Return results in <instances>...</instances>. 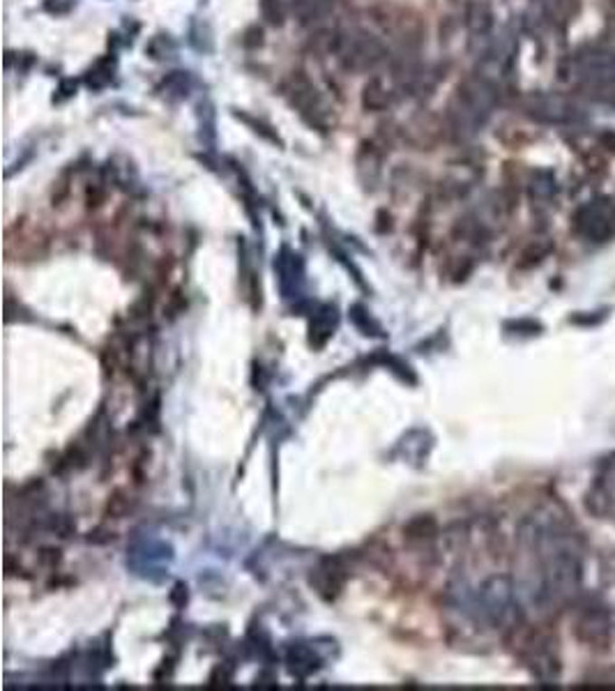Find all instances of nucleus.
I'll list each match as a JSON object with an SVG mask.
<instances>
[{
  "instance_id": "nucleus-1",
  "label": "nucleus",
  "mask_w": 615,
  "mask_h": 691,
  "mask_svg": "<svg viewBox=\"0 0 615 691\" xmlns=\"http://www.w3.org/2000/svg\"><path fill=\"white\" fill-rule=\"evenodd\" d=\"M327 53H332L348 71H372L387 58V49L381 37L360 28L330 33Z\"/></svg>"
},
{
  "instance_id": "nucleus-2",
  "label": "nucleus",
  "mask_w": 615,
  "mask_h": 691,
  "mask_svg": "<svg viewBox=\"0 0 615 691\" xmlns=\"http://www.w3.org/2000/svg\"><path fill=\"white\" fill-rule=\"evenodd\" d=\"M496 104H498V83L475 74L459 88L457 104L452 109L454 125H457V129L475 132L494 113Z\"/></svg>"
},
{
  "instance_id": "nucleus-3",
  "label": "nucleus",
  "mask_w": 615,
  "mask_h": 691,
  "mask_svg": "<svg viewBox=\"0 0 615 691\" xmlns=\"http://www.w3.org/2000/svg\"><path fill=\"white\" fill-rule=\"evenodd\" d=\"M574 74L590 88H615V52L604 46H588L576 53Z\"/></svg>"
},
{
  "instance_id": "nucleus-4",
  "label": "nucleus",
  "mask_w": 615,
  "mask_h": 691,
  "mask_svg": "<svg viewBox=\"0 0 615 691\" xmlns=\"http://www.w3.org/2000/svg\"><path fill=\"white\" fill-rule=\"evenodd\" d=\"M524 111L544 125H570L579 116V109L558 92H533L524 99Z\"/></svg>"
},
{
  "instance_id": "nucleus-5",
  "label": "nucleus",
  "mask_w": 615,
  "mask_h": 691,
  "mask_svg": "<svg viewBox=\"0 0 615 691\" xmlns=\"http://www.w3.org/2000/svg\"><path fill=\"white\" fill-rule=\"evenodd\" d=\"M576 231L592 242H604L615 235V208L609 201H590L576 213Z\"/></svg>"
},
{
  "instance_id": "nucleus-6",
  "label": "nucleus",
  "mask_w": 615,
  "mask_h": 691,
  "mask_svg": "<svg viewBox=\"0 0 615 691\" xmlns=\"http://www.w3.org/2000/svg\"><path fill=\"white\" fill-rule=\"evenodd\" d=\"M286 97H289L290 107L300 113L309 125L314 128H326V107H323L318 90L307 81L305 77H293L286 83Z\"/></svg>"
},
{
  "instance_id": "nucleus-7",
  "label": "nucleus",
  "mask_w": 615,
  "mask_h": 691,
  "mask_svg": "<svg viewBox=\"0 0 615 691\" xmlns=\"http://www.w3.org/2000/svg\"><path fill=\"white\" fill-rule=\"evenodd\" d=\"M574 636L588 648L604 650L610 640L609 613L604 609H595V606H588L585 611H581L574 622Z\"/></svg>"
},
{
  "instance_id": "nucleus-8",
  "label": "nucleus",
  "mask_w": 615,
  "mask_h": 691,
  "mask_svg": "<svg viewBox=\"0 0 615 691\" xmlns=\"http://www.w3.org/2000/svg\"><path fill=\"white\" fill-rule=\"evenodd\" d=\"M484 601H487V611L494 615V620L498 622H514L516 620V606H514L512 585L507 579H491L484 588Z\"/></svg>"
},
{
  "instance_id": "nucleus-9",
  "label": "nucleus",
  "mask_w": 615,
  "mask_h": 691,
  "mask_svg": "<svg viewBox=\"0 0 615 691\" xmlns=\"http://www.w3.org/2000/svg\"><path fill=\"white\" fill-rule=\"evenodd\" d=\"M468 31L473 46L478 44V42L482 44L479 46V53H482L488 42H491V37H494V14H491L488 5H484V3H473V5L468 7Z\"/></svg>"
},
{
  "instance_id": "nucleus-10",
  "label": "nucleus",
  "mask_w": 615,
  "mask_h": 691,
  "mask_svg": "<svg viewBox=\"0 0 615 691\" xmlns=\"http://www.w3.org/2000/svg\"><path fill=\"white\" fill-rule=\"evenodd\" d=\"M335 12V0H293L290 3V14L300 21L302 26H314L321 24Z\"/></svg>"
},
{
  "instance_id": "nucleus-11",
  "label": "nucleus",
  "mask_w": 615,
  "mask_h": 691,
  "mask_svg": "<svg viewBox=\"0 0 615 691\" xmlns=\"http://www.w3.org/2000/svg\"><path fill=\"white\" fill-rule=\"evenodd\" d=\"M362 107L366 111H383L390 107V90L383 83V79H372L362 90Z\"/></svg>"
},
{
  "instance_id": "nucleus-12",
  "label": "nucleus",
  "mask_w": 615,
  "mask_h": 691,
  "mask_svg": "<svg viewBox=\"0 0 615 691\" xmlns=\"http://www.w3.org/2000/svg\"><path fill=\"white\" fill-rule=\"evenodd\" d=\"M260 12H263V16L272 26H279L286 14L284 0H260Z\"/></svg>"
},
{
  "instance_id": "nucleus-13",
  "label": "nucleus",
  "mask_w": 615,
  "mask_h": 691,
  "mask_svg": "<svg viewBox=\"0 0 615 691\" xmlns=\"http://www.w3.org/2000/svg\"><path fill=\"white\" fill-rule=\"evenodd\" d=\"M436 533V521L431 516H420L408 525V537H431Z\"/></svg>"
},
{
  "instance_id": "nucleus-14",
  "label": "nucleus",
  "mask_w": 615,
  "mask_h": 691,
  "mask_svg": "<svg viewBox=\"0 0 615 691\" xmlns=\"http://www.w3.org/2000/svg\"><path fill=\"white\" fill-rule=\"evenodd\" d=\"M601 487L615 488V457L604 461V468H601Z\"/></svg>"
}]
</instances>
